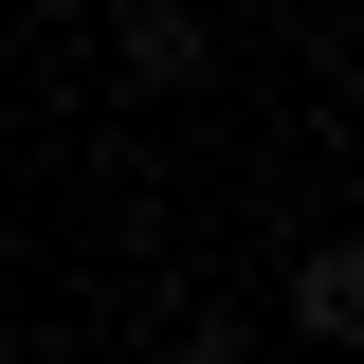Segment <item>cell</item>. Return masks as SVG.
I'll return each mask as SVG.
<instances>
[{"label":"cell","mask_w":364,"mask_h":364,"mask_svg":"<svg viewBox=\"0 0 364 364\" xmlns=\"http://www.w3.org/2000/svg\"><path fill=\"white\" fill-rule=\"evenodd\" d=\"M37 18H91V0H37Z\"/></svg>","instance_id":"obj_4"},{"label":"cell","mask_w":364,"mask_h":364,"mask_svg":"<svg viewBox=\"0 0 364 364\" xmlns=\"http://www.w3.org/2000/svg\"><path fill=\"white\" fill-rule=\"evenodd\" d=\"M91 18H109V73H128V91H182V73H200V0H91Z\"/></svg>","instance_id":"obj_1"},{"label":"cell","mask_w":364,"mask_h":364,"mask_svg":"<svg viewBox=\"0 0 364 364\" xmlns=\"http://www.w3.org/2000/svg\"><path fill=\"white\" fill-rule=\"evenodd\" d=\"M164 364H255V346H237V328L200 310V328H164Z\"/></svg>","instance_id":"obj_3"},{"label":"cell","mask_w":364,"mask_h":364,"mask_svg":"<svg viewBox=\"0 0 364 364\" xmlns=\"http://www.w3.org/2000/svg\"><path fill=\"white\" fill-rule=\"evenodd\" d=\"M0 364H18V328H0Z\"/></svg>","instance_id":"obj_5"},{"label":"cell","mask_w":364,"mask_h":364,"mask_svg":"<svg viewBox=\"0 0 364 364\" xmlns=\"http://www.w3.org/2000/svg\"><path fill=\"white\" fill-rule=\"evenodd\" d=\"M291 328H310V346H346V328H364V255H346V237L291 255Z\"/></svg>","instance_id":"obj_2"}]
</instances>
